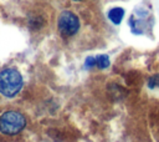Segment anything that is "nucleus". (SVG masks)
Returning <instances> with one entry per match:
<instances>
[{
	"label": "nucleus",
	"mask_w": 159,
	"mask_h": 142,
	"mask_svg": "<svg viewBox=\"0 0 159 142\" xmlns=\"http://www.w3.org/2000/svg\"><path fill=\"white\" fill-rule=\"evenodd\" d=\"M22 87V76L14 69L7 67L0 71V93L5 97L16 96Z\"/></svg>",
	"instance_id": "nucleus-1"
},
{
	"label": "nucleus",
	"mask_w": 159,
	"mask_h": 142,
	"mask_svg": "<svg viewBox=\"0 0 159 142\" xmlns=\"http://www.w3.org/2000/svg\"><path fill=\"white\" fill-rule=\"evenodd\" d=\"M26 126V118L19 111H6L0 116V132L16 135Z\"/></svg>",
	"instance_id": "nucleus-2"
},
{
	"label": "nucleus",
	"mask_w": 159,
	"mask_h": 142,
	"mask_svg": "<svg viewBox=\"0 0 159 142\" xmlns=\"http://www.w3.org/2000/svg\"><path fill=\"white\" fill-rule=\"evenodd\" d=\"M84 66H86L87 69H92V67H94V66H96V57H93V56L87 57L86 61H84Z\"/></svg>",
	"instance_id": "nucleus-6"
},
{
	"label": "nucleus",
	"mask_w": 159,
	"mask_h": 142,
	"mask_svg": "<svg viewBox=\"0 0 159 142\" xmlns=\"http://www.w3.org/2000/svg\"><path fill=\"white\" fill-rule=\"evenodd\" d=\"M96 66L98 69H107L109 66V57L107 55L96 56Z\"/></svg>",
	"instance_id": "nucleus-5"
},
{
	"label": "nucleus",
	"mask_w": 159,
	"mask_h": 142,
	"mask_svg": "<svg viewBox=\"0 0 159 142\" xmlns=\"http://www.w3.org/2000/svg\"><path fill=\"white\" fill-rule=\"evenodd\" d=\"M73 1H81V0H73Z\"/></svg>",
	"instance_id": "nucleus-7"
},
{
	"label": "nucleus",
	"mask_w": 159,
	"mask_h": 142,
	"mask_svg": "<svg viewBox=\"0 0 159 142\" xmlns=\"http://www.w3.org/2000/svg\"><path fill=\"white\" fill-rule=\"evenodd\" d=\"M57 27L63 36H72L80 29V20L72 11L65 10L58 16Z\"/></svg>",
	"instance_id": "nucleus-3"
},
{
	"label": "nucleus",
	"mask_w": 159,
	"mask_h": 142,
	"mask_svg": "<svg viewBox=\"0 0 159 142\" xmlns=\"http://www.w3.org/2000/svg\"><path fill=\"white\" fill-rule=\"evenodd\" d=\"M124 16V10L122 7H113L108 11V17L113 24H119Z\"/></svg>",
	"instance_id": "nucleus-4"
}]
</instances>
